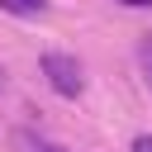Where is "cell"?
Here are the masks:
<instances>
[{
	"label": "cell",
	"mask_w": 152,
	"mask_h": 152,
	"mask_svg": "<svg viewBox=\"0 0 152 152\" xmlns=\"http://www.w3.org/2000/svg\"><path fill=\"white\" fill-rule=\"evenodd\" d=\"M43 76L57 95H81L86 90V76H81V62L66 57V52H43Z\"/></svg>",
	"instance_id": "1"
},
{
	"label": "cell",
	"mask_w": 152,
	"mask_h": 152,
	"mask_svg": "<svg viewBox=\"0 0 152 152\" xmlns=\"http://www.w3.org/2000/svg\"><path fill=\"white\" fill-rule=\"evenodd\" d=\"M0 10H5V14H24V19H38V14L48 10V0H0Z\"/></svg>",
	"instance_id": "2"
},
{
	"label": "cell",
	"mask_w": 152,
	"mask_h": 152,
	"mask_svg": "<svg viewBox=\"0 0 152 152\" xmlns=\"http://www.w3.org/2000/svg\"><path fill=\"white\" fill-rule=\"evenodd\" d=\"M133 152H152V133H142V138H133Z\"/></svg>",
	"instance_id": "4"
},
{
	"label": "cell",
	"mask_w": 152,
	"mask_h": 152,
	"mask_svg": "<svg viewBox=\"0 0 152 152\" xmlns=\"http://www.w3.org/2000/svg\"><path fill=\"white\" fill-rule=\"evenodd\" d=\"M0 76H5V71H0Z\"/></svg>",
	"instance_id": "6"
},
{
	"label": "cell",
	"mask_w": 152,
	"mask_h": 152,
	"mask_svg": "<svg viewBox=\"0 0 152 152\" xmlns=\"http://www.w3.org/2000/svg\"><path fill=\"white\" fill-rule=\"evenodd\" d=\"M138 62H142V71L152 81V33H142V43H138Z\"/></svg>",
	"instance_id": "3"
},
{
	"label": "cell",
	"mask_w": 152,
	"mask_h": 152,
	"mask_svg": "<svg viewBox=\"0 0 152 152\" xmlns=\"http://www.w3.org/2000/svg\"><path fill=\"white\" fill-rule=\"evenodd\" d=\"M119 5H133V10H152V0H119Z\"/></svg>",
	"instance_id": "5"
}]
</instances>
